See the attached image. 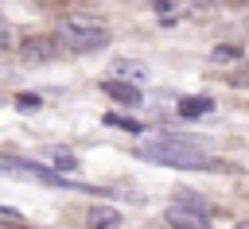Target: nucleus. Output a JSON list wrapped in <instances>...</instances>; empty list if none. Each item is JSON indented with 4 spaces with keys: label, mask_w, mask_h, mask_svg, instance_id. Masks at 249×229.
<instances>
[{
    "label": "nucleus",
    "mask_w": 249,
    "mask_h": 229,
    "mask_svg": "<svg viewBox=\"0 0 249 229\" xmlns=\"http://www.w3.org/2000/svg\"><path fill=\"white\" fill-rule=\"evenodd\" d=\"M0 217H4V221H16V225H19V213H12V210H4V206H0Z\"/></svg>",
    "instance_id": "nucleus-14"
},
{
    "label": "nucleus",
    "mask_w": 249,
    "mask_h": 229,
    "mask_svg": "<svg viewBox=\"0 0 249 229\" xmlns=\"http://www.w3.org/2000/svg\"><path fill=\"white\" fill-rule=\"evenodd\" d=\"M4 50H12V19L0 12V54Z\"/></svg>",
    "instance_id": "nucleus-10"
},
{
    "label": "nucleus",
    "mask_w": 249,
    "mask_h": 229,
    "mask_svg": "<svg viewBox=\"0 0 249 229\" xmlns=\"http://www.w3.org/2000/svg\"><path fill=\"white\" fill-rule=\"evenodd\" d=\"M136 155L148 163L175 167V171H218L222 167V159L214 151H206L202 140H191V136H156V140L140 144Z\"/></svg>",
    "instance_id": "nucleus-1"
},
{
    "label": "nucleus",
    "mask_w": 249,
    "mask_h": 229,
    "mask_svg": "<svg viewBox=\"0 0 249 229\" xmlns=\"http://www.w3.org/2000/svg\"><path fill=\"white\" fill-rule=\"evenodd\" d=\"M109 124H117V128H128V132H136V128H140L136 120H124V116H109Z\"/></svg>",
    "instance_id": "nucleus-11"
},
{
    "label": "nucleus",
    "mask_w": 249,
    "mask_h": 229,
    "mask_svg": "<svg viewBox=\"0 0 249 229\" xmlns=\"http://www.w3.org/2000/svg\"><path fill=\"white\" fill-rule=\"evenodd\" d=\"M233 229H249V221H241V225H233Z\"/></svg>",
    "instance_id": "nucleus-15"
},
{
    "label": "nucleus",
    "mask_w": 249,
    "mask_h": 229,
    "mask_svg": "<svg viewBox=\"0 0 249 229\" xmlns=\"http://www.w3.org/2000/svg\"><path fill=\"white\" fill-rule=\"evenodd\" d=\"M233 58H241L237 47H214L210 50V62H233Z\"/></svg>",
    "instance_id": "nucleus-9"
},
{
    "label": "nucleus",
    "mask_w": 249,
    "mask_h": 229,
    "mask_svg": "<svg viewBox=\"0 0 249 229\" xmlns=\"http://www.w3.org/2000/svg\"><path fill=\"white\" fill-rule=\"evenodd\" d=\"M54 163H58V167H66V171H70V167H74V155H66V151H54Z\"/></svg>",
    "instance_id": "nucleus-12"
},
{
    "label": "nucleus",
    "mask_w": 249,
    "mask_h": 229,
    "mask_svg": "<svg viewBox=\"0 0 249 229\" xmlns=\"http://www.w3.org/2000/svg\"><path fill=\"white\" fill-rule=\"evenodd\" d=\"M89 225L93 229H117L121 225V210L117 206H89Z\"/></svg>",
    "instance_id": "nucleus-7"
},
{
    "label": "nucleus",
    "mask_w": 249,
    "mask_h": 229,
    "mask_svg": "<svg viewBox=\"0 0 249 229\" xmlns=\"http://www.w3.org/2000/svg\"><path fill=\"white\" fill-rule=\"evenodd\" d=\"M101 89H105L113 101H121V105H140V89H136L132 82H117V78H109V82H101Z\"/></svg>",
    "instance_id": "nucleus-6"
},
{
    "label": "nucleus",
    "mask_w": 249,
    "mask_h": 229,
    "mask_svg": "<svg viewBox=\"0 0 249 229\" xmlns=\"http://www.w3.org/2000/svg\"><path fill=\"white\" fill-rule=\"evenodd\" d=\"M109 39H113V31H109V23H105L101 16H82V12H74V16H62V19H58V43H62L66 50H74V54L101 50Z\"/></svg>",
    "instance_id": "nucleus-2"
},
{
    "label": "nucleus",
    "mask_w": 249,
    "mask_h": 229,
    "mask_svg": "<svg viewBox=\"0 0 249 229\" xmlns=\"http://www.w3.org/2000/svg\"><path fill=\"white\" fill-rule=\"evenodd\" d=\"M16 105H19V109H35V105H39V97H27V93H23Z\"/></svg>",
    "instance_id": "nucleus-13"
},
{
    "label": "nucleus",
    "mask_w": 249,
    "mask_h": 229,
    "mask_svg": "<svg viewBox=\"0 0 249 229\" xmlns=\"http://www.w3.org/2000/svg\"><path fill=\"white\" fill-rule=\"evenodd\" d=\"M19 58L31 62V66H43V62H54L58 58V47H54V39H27L23 50H19Z\"/></svg>",
    "instance_id": "nucleus-4"
},
{
    "label": "nucleus",
    "mask_w": 249,
    "mask_h": 229,
    "mask_svg": "<svg viewBox=\"0 0 249 229\" xmlns=\"http://www.w3.org/2000/svg\"><path fill=\"white\" fill-rule=\"evenodd\" d=\"M163 221L171 229H210V217L195 206H167L163 210Z\"/></svg>",
    "instance_id": "nucleus-3"
},
{
    "label": "nucleus",
    "mask_w": 249,
    "mask_h": 229,
    "mask_svg": "<svg viewBox=\"0 0 249 229\" xmlns=\"http://www.w3.org/2000/svg\"><path fill=\"white\" fill-rule=\"evenodd\" d=\"M210 109H214L210 97H183V101H179V116H187V120H195V116H202V113H210Z\"/></svg>",
    "instance_id": "nucleus-8"
},
{
    "label": "nucleus",
    "mask_w": 249,
    "mask_h": 229,
    "mask_svg": "<svg viewBox=\"0 0 249 229\" xmlns=\"http://www.w3.org/2000/svg\"><path fill=\"white\" fill-rule=\"evenodd\" d=\"M109 74H113L117 82H132V85L148 82V66H144V62H132V58H117V62L109 66Z\"/></svg>",
    "instance_id": "nucleus-5"
}]
</instances>
